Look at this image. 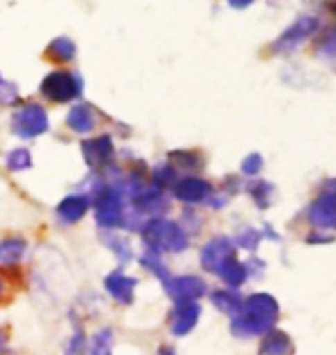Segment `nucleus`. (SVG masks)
Listing matches in <instances>:
<instances>
[{
	"label": "nucleus",
	"instance_id": "1",
	"mask_svg": "<svg viewBox=\"0 0 336 355\" xmlns=\"http://www.w3.org/2000/svg\"><path fill=\"white\" fill-rule=\"evenodd\" d=\"M141 233H143V243H145V252L150 254H163V252L180 254L189 245V236L184 233L182 226L168 222V219H152V222L143 226Z\"/></svg>",
	"mask_w": 336,
	"mask_h": 355
},
{
	"label": "nucleus",
	"instance_id": "2",
	"mask_svg": "<svg viewBox=\"0 0 336 355\" xmlns=\"http://www.w3.org/2000/svg\"><path fill=\"white\" fill-rule=\"evenodd\" d=\"M48 111L39 102H26L19 104L10 116V132L14 137L33 141L48 132Z\"/></svg>",
	"mask_w": 336,
	"mask_h": 355
},
{
	"label": "nucleus",
	"instance_id": "3",
	"mask_svg": "<svg viewBox=\"0 0 336 355\" xmlns=\"http://www.w3.org/2000/svg\"><path fill=\"white\" fill-rule=\"evenodd\" d=\"M39 95L53 104H69L83 95V79L69 69H53L42 79Z\"/></svg>",
	"mask_w": 336,
	"mask_h": 355
},
{
	"label": "nucleus",
	"instance_id": "4",
	"mask_svg": "<svg viewBox=\"0 0 336 355\" xmlns=\"http://www.w3.org/2000/svg\"><path fill=\"white\" fill-rule=\"evenodd\" d=\"M320 31V19L313 17V14H304L299 17L295 24L288 26L285 31L278 35V37L272 42L269 51L274 55H285L290 51H295L297 46H302L311 35H316Z\"/></svg>",
	"mask_w": 336,
	"mask_h": 355
},
{
	"label": "nucleus",
	"instance_id": "5",
	"mask_svg": "<svg viewBox=\"0 0 336 355\" xmlns=\"http://www.w3.org/2000/svg\"><path fill=\"white\" fill-rule=\"evenodd\" d=\"M235 261H238V254H235V243L226 236H217L212 238L210 243H205L203 252H201V266L212 275H224L228 268H231Z\"/></svg>",
	"mask_w": 336,
	"mask_h": 355
},
{
	"label": "nucleus",
	"instance_id": "6",
	"mask_svg": "<svg viewBox=\"0 0 336 355\" xmlns=\"http://www.w3.org/2000/svg\"><path fill=\"white\" fill-rule=\"evenodd\" d=\"M81 155L95 173H104L106 168L113 166V157H116V146H113V139L109 134H102V137L95 139H85L81 144Z\"/></svg>",
	"mask_w": 336,
	"mask_h": 355
},
{
	"label": "nucleus",
	"instance_id": "7",
	"mask_svg": "<svg viewBox=\"0 0 336 355\" xmlns=\"http://www.w3.org/2000/svg\"><path fill=\"white\" fill-rule=\"evenodd\" d=\"M92 208V198L85 191H71V194L62 196L58 205L53 208V217L60 226H74L88 215Z\"/></svg>",
	"mask_w": 336,
	"mask_h": 355
},
{
	"label": "nucleus",
	"instance_id": "8",
	"mask_svg": "<svg viewBox=\"0 0 336 355\" xmlns=\"http://www.w3.org/2000/svg\"><path fill=\"white\" fill-rule=\"evenodd\" d=\"M30 254V240L21 233L0 236V270H17Z\"/></svg>",
	"mask_w": 336,
	"mask_h": 355
},
{
	"label": "nucleus",
	"instance_id": "9",
	"mask_svg": "<svg viewBox=\"0 0 336 355\" xmlns=\"http://www.w3.org/2000/svg\"><path fill=\"white\" fill-rule=\"evenodd\" d=\"M306 219L316 226V229H336V194L334 191H325L316 201L309 205Z\"/></svg>",
	"mask_w": 336,
	"mask_h": 355
},
{
	"label": "nucleus",
	"instance_id": "10",
	"mask_svg": "<svg viewBox=\"0 0 336 355\" xmlns=\"http://www.w3.org/2000/svg\"><path fill=\"white\" fill-rule=\"evenodd\" d=\"M173 196L184 203H201L212 196V184L198 175H184L173 182Z\"/></svg>",
	"mask_w": 336,
	"mask_h": 355
},
{
	"label": "nucleus",
	"instance_id": "11",
	"mask_svg": "<svg viewBox=\"0 0 336 355\" xmlns=\"http://www.w3.org/2000/svg\"><path fill=\"white\" fill-rule=\"evenodd\" d=\"M205 282L196 275H182V277H170L166 282V293L173 297L175 302L184 300H198L205 293Z\"/></svg>",
	"mask_w": 336,
	"mask_h": 355
},
{
	"label": "nucleus",
	"instance_id": "12",
	"mask_svg": "<svg viewBox=\"0 0 336 355\" xmlns=\"http://www.w3.org/2000/svg\"><path fill=\"white\" fill-rule=\"evenodd\" d=\"M198 318H201V307L196 300L175 302L173 311H170V332L173 335H187L196 328Z\"/></svg>",
	"mask_w": 336,
	"mask_h": 355
},
{
	"label": "nucleus",
	"instance_id": "13",
	"mask_svg": "<svg viewBox=\"0 0 336 355\" xmlns=\"http://www.w3.org/2000/svg\"><path fill=\"white\" fill-rule=\"evenodd\" d=\"M104 288L113 300L120 304H132L134 300V288H136V279L125 272V270H113L111 275H106L104 279Z\"/></svg>",
	"mask_w": 336,
	"mask_h": 355
},
{
	"label": "nucleus",
	"instance_id": "14",
	"mask_svg": "<svg viewBox=\"0 0 336 355\" xmlns=\"http://www.w3.org/2000/svg\"><path fill=\"white\" fill-rule=\"evenodd\" d=\"M242 311H245V314H249V316L263 318V321L276 325L278 302L272 295H267V293H254V295L247 297L245 304H242Z\"/></svg>",
	"mask_w": 336,
	"mask_h": 355
},
{
	"label": "nucleus",
	"instance_id": "15",
	"mask_svg": "<svg viewBox=\"0 0 336 355\" xmlns=\"http://www.w3.org/2000/svg\"><path fill=\"white\" fill-rule=\"evenodd\" d=\"M65 123L74 134L85 137V134H90L97 127V116H95V111H92L90 104H74L67 111Z\"/></svg>",
	"mask_w": 336,
	"mask_h": 355
},
{
	"label": "nucleus",
	"instance_id": "16",
	"mask_svg": "<svg viewBox=\"0 0 336 355\" xmlns=\"http://www.w3.org/2000/svg\"><path fill=\"white\" fill-rule=\"evenodd\" d=\"M210 300H212V304L219 311H224V314H231V316H238L240 311H242V304H245L242 295L238 293V288H219V291H212Z\"/></svg>",
	"mask_w": 336,
	"mask_h": 355
},
{
	"label": "nucleus",
	"instance_id": "17",
	"mask_svg": "<svg viewBox=\"0 0 336 355\" xmlns=\"http://www.w3.org/2000/svg\"><path fill=\"white\" fill-rule=\"evenodd\" d=\"M3 166L10 173L30 171V168H33V153H30V148H26V146L10 148V150L5 153V157H3Z\"/></svg>",
	"mask_w": 336,
	"mask_h": 355
},
{
	"label": "nucleus",
	"instance_id": "18",
	"mask_svg": "<svg viewBox=\"0 0 336 355\" xmlns=\"http://www.w3.org/2000/svg\"><path fill=\"white\" fill-rule=\"evenodd\" d=\"M46 55H48V60H53V62H71L74 60V55H76V44L71 42L69 37H55L51 44L46 46Z\"/></svg>",
	"mask_w": 336,
	"mask_h": 355
},
{
	"label": "nucleus",
	"instance_id": "19",
	"mask_svg": "<svg viewBox=\"0 0 336 355\" xmlns=\"http://www.w3.org/2000/svg\"><path fill=\"white\" fill-rule=\"evenodd\" d=\"M290 351V337L281 330H269L260 344V355H285Z\"/></svg>",
	"mask_w": 336,
	"mask_h": 355
},
{
	"label": "nucleus",
	"instance_id": "20",
	"mask_svg": "<svg viewBox=\"0 0 336 355\" xmlns=\"http://www.w3.org/2000/svg\"><path fill=\"white\" fill-rule=\"evenodd\" d=\"M88 355H113V330L99 328L88 339Z\"/></svg>",
	"mask_w": 336,
	"mask_h": 355
},
{
	"label": "nucleus",
	"instance_id": "21",
	"mask_svg": "<svg viewBox=\"0 0 336 355\" xmlns=\"http://www.w3.org/2000/svg\"><path fill=\"white\" fill-rule=\"evenodd\" d=\"M104 243L120 261L132 259V245L125 236H120V233H116V231H104Z\"/></svg>",
	"mask_w": 336,
	"mask_h": 355
},
{
	"label": "nucleus",
	"instance_id": "22",
	"mask_svg": "<svg viewBox=\"0 0 336 355\" xmlns=\"http://www.w3.org/2000/svg\"><path fill=\"white\" fill-rule=\"evenodd\" d=\"M62 355H88V335L81 328H74L62 344Z\"/></svg>",
	"mask_w": 336,
	"mask_h": 355
},
{
	"label": "nucleus",
	"instance_id": "23",
	"mask_svg": "<svg viewBox=\"0 0 336 355\" xmlns=\"http://www.w3.org/2000/svg\"><path fill=\"white\" fill-rule=\"evenodd\" d=\"M249 194H251V198L256 201V205L258 208H267V205L272 203V194H274V187H272L269 182L265 180H254L247 184Z\"/></svg>",
	"mask_w": 336,
	"mask_h": 355
},
{
	"label": "nucleus",
	"instance_id": "24",
	"mask_svg": "<svg viewBox=\"0 0 336 355\" xmlns=\"http://www.w3.org/2000/svg\"><path fill=\"white\" fill-rule=\"evenodd\" d=\"M19 99H21L19 86L14 81L3 79V74H0V106H17Z\"/></svg>",
	"mask_w": 336,
	"mask_h": 355
},
{
	"label": "nucleus",
	"instance_id": "25",
	"mask_svg": "<svg viewBox=\"0 0 336 355\" xmlns=\"http://www.w3.org/2000/svg\"><path fill=\"white\" fill-rule=\"evenodd\" d=\"M316 53L323 55V58H334L336 55V26H332L323 37L318 40L316 44Z\"/></svg>",
	"mask_w": 336,
	"mask_h": 355
},
{
	"label": "nucleus",
	"instance_id": "26",
	"mask_svg": "<svg viewBox=\"0 0 336 355\" xmlns=\"http://www.w3.org/2000/svg\"><path fill=\"white\" fill-rule=\"evenodd\" d=\"M177 180V175H175V166L173 164H161V166H157L154 171H152V184L154 187H166V184H170L173 187V182Z\"/></svg>",
	"mask_w": 336,
	"mask_h": 355
},
{
	"label": "nucleus",
	"instance_id": "27",
	"mask_svg": "<svg viewBox=\"0 0 336 355\" xmlns=\"http://www.w3.org/2000/svg\"><path fill=\"white\" fill-rule=\"evenodd\" d=\"M170 164L173 166H184V168H198L203 164L201 157H198L196 153H189V150H177V153H170Z\"/></svg>",
	"mask_w": 336,
	"mask_h": 355
},
{
	"label": "nucleus",
	"instance_id": "28",
	"mask_svg": "<svg viewBox=\"0 0 336 355\" xmlns=\"http://www.w3.org/2000/svg\"><path fill=\"white\" fill-rule=\"evenodd\" d=\"M263 168V157L258 153L249 155V157H245V162H242V173L245 175H258Z\"/></svg>",
	"mask_w": 336,
	"mask_h": 355
},
{
	"label": "nucleus",
	"instance_id": "29",
	"mask_svg": "<svg viewBox=\"0 0 336 355\" xmlns=\"http://www.w3.org/2000/svg\"><path fill=\"white\" fill-rule=\"evenodd\" d=\"M258 240H260V233H256L254 229H247V231L240 233L235 243H238L240 247H247L249 252H254L256 247H258Z\"/></svg>",
	"mask_w": 336,
	"mask_h": 355
},
{
	"label": "nucleus",
	"instance_id": "30",
	"mask_svg": "<svg viewBox=\"0 0 336 355\" xmlns=\"http://www.w3.org/2000/svg\"><path fill=\"white\" fill-rule=\"evenodd\" d=\"M7 297H10V279L5 270H0V304H5Z\"/></svg>",
	"mask_w": 336,
	"mask_h": 355
},
{
	"label": "nucleus",
	"instance_id": "31",
	"mask_svg": "<svg viewBox=\"0 0 336 355\" xmlns=\"http://www.w3.org/2000/svg\"><path fill=\"white\" fill-rule=\"evenodd\" d=\"M12 346H10V330L0 325V355H10Z\"/></svg>",
	"mask_w": 336,
	"mask_h": 355
},
{
	"label": "nucleus",
	"instance_id": "32",
	"mask_svg": "<svg viewBox=\"0 0 336 355\" xmlns=\"http://www.w3.org/2000/svg\"><path fill=\"white\" fill-rule=\"evenodd\" d=\"M251 3L254 0H228V5L235 7V10H245V7H249Z\"/></svg>",
	"mask_w": 336,
	"mask_h": 355
},
{
	"label": "nucleus",
	"instance_id": "33",
	"mask_svg": "<svg viewBox=\"0 0 336 355\" xmlns=\"http://www.w3.org/2000/svg\"><path fill=\"white\" fill-rule=\"evenodd\" d=\"M157 355H175V351H173V346H159Z\"/></svg>",
	"mask_w": 336,
	"mask_h": 355
}]
</instances>
